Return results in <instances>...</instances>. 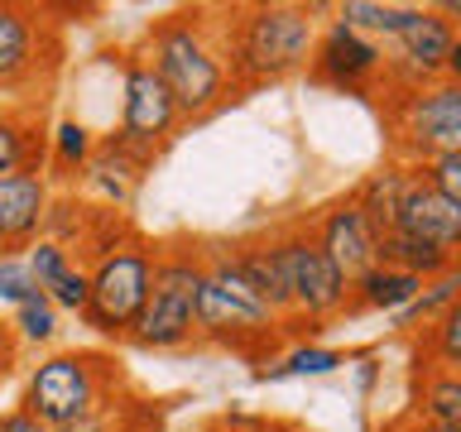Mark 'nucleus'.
Segmentation results:
<instances>
[{"mask_svg": "<svg viewBox=\"0 0 461 432\" xmlns=\"http://www.w3.org/2000/svg\"><path fill=\"white\" fill-rule=\"evenodd\" d=\"M14 337L20 341H34V346H49L58 337V308L43 293H34L29 302L14 308Z\"/></svg>", "mask_w": 461, "mask_h": 432, "instance_id": "27", "label": "nucleus"}, {"mask_svg": "<svg viewBox=\"0 0 461 432\" xmlns=\"http://www.w3.org/2000/svg\"><path fill=\"white\" fill-rule=\"evenodd\" d=\"M375 255H380V265L403 269V274H413V279H423V284H432V279H442V274L456 269V250H442V245L403 236V230H384L380 245H375Z\"/></svg>", "mask_w": 461, "mask_h": 432, "instance_id": "20", "label": "nucleus"}, {"mask_svg": "<svg viewBox=\"0 0 461 432\" xmlns=\"http://www.w3.org/2000/svg\"><path fill=\"white\" fill-rule=\"evenodd\" d=\"M230 92H255V86L284 82L298 68H308L317 24L312 5H236L221 20H212Z\"/></svg>", "mask_w": 461, "mask_h": 432, "instance_id": "1", "label": "nucleus"}, {"mask_svg": "<svg viewBox=\"0 0 461 432\" xmlns=\"http://www.w3.org/2000/svg\"><path fill=\"white\" fill-rule=\"evenodd\" d=\"M236 250V265L245 274V284L255 288V298L279 317H294V298H288V274H284V259H279V240H240L230 245Z\"/></svg>", "mask_w": 461, "mask_h": 432, "instance_id": "17", "label": "nucleus"}, {"mask_svg": "<svg viewBox=\"0 0 461 432\" xmlns=\"http://www.w3.org/2000/svg\"><path fill=\"white\" fill-rule=\"evenodd\" d=\"M193 432H240L230 418H212V423H202V428H193Z\"/></svg>", "mask_w": 461, "mask_h": 432, "instance_id": "35", "label": "nucleus"}, {"mask_svg": "<svg viewBox=\"0 0 461 432\" xmlns=\"http://www.w3.org/2000/svg\"><path fill=\"white\" fill-rule=\"evenodd\" d=\"M308 236L317 240V250H322L331 265H337V274H341L346 284H356L366 269L380 265V255H375L380 236H375L370 221L356 212V202H351V197L331 202V207L308 226Z\"/></svg>", "mask_w": 461, "mask_h": 432, "instance_id": "13", "label": "nucleus"}, {"mask_svg": "<svg viewBox=\"0 0 461 432\" xmlns=\"http://www.w3.org/2000/svg\"><path fill=\"white\" fill-rule=\"evenodd\" d=\"M0 432H49V428H43L34 413H24V409H10L5 418H0Z\"/></svg>", "mask_w": 461, "mask_h": 432, "instance_id": "32", "label": "nucleus"}, {"mask_svg": "<svg viewBox=\"0 0 461 432\" xmlns=\"http://www.w3.org/2000/svg\"><path fill=\"white\" fill-rule=\"evenodd\" d=\"M106 384H111V365L101 356L63 351V356H49L29 374L20 409L34 413L49 432H68V428H82L106 413V403H101L106 399Z\"/></svg>", "mask_w": 461, "mask_h": 432, "instance_id": "4", "label": "nucleus"}, {"mask_svg": "<svg viewBox=\"0 0 461 432\" xmlns=\"http://www.w3.org/2000/svg\"><path fill=\"white\" fill-rule=\"evenodd\" d=\"M193 327H197V337H207V341H216V346H230V351H240V356H255V341H269V346H274V337L284 331V322H279L269 308L230 298V293H221L212 279H197Z\"/></svg>", "mask_w": 461, "mask_h": 432, "instance_id": "12", "label": "nucleus"}, {"mask_svg": "<svg viewBox=\"0 0 461 432\" xmlns=\"http://www.w3.org/2000/svg\"><path fill=\"white\" fill-rule=\"evenodd\" d=\"M423 356L438 370H456L461 365V308H447L442 317H432L423 327Z\"/></svg>", "mask_w": 461, "mask_h": 432, "instance_id": "26", "label": "nucleus"}, {"mask_svg": "<svg viewBox=\"0 0 461 432\" xmlns=\"http://www.w3.org/2000/svg\"><path fill=\"white\" fill-rule=\"evenodd\" d=\"M399 432H461V428H438V423H423V418H409Z\"/></svg>", "mask_w": 461, "mask_h": 432, "instance_id": "34", "label": "nucleus"}, {"mask_svg": "<svg viewBox=\"0 0 461 432\" xmlns=\"http://www.w3.org/2000/svg\"><path fill=\"white\" fill-rule=\"evenodd\" d=\"M24 265H29V274H34L39 293L49 298L53 308L86 312V269L72 259V250H63L58 240H34Z\"/></svg>", "mask_w": 461, "mask_h": 432, "instance_id": "16", "label": "nucleus"}, {"mask_svg": "<svg viewBox=\"0 0 461 432\" xmlns=\"http://www.w3.org/2000/svg\"><path fill=\"white\" fill-rule=\"evenodd\" d=\"M178 130V106H173L168 86L154 77V68L144 58H130L125 68V101H121V130H115V144L125 154H135L140 164H149L158 144L173 140Z\"/></svg>", "mask_w": 461, "mask_h": 432, "instance_id": "9", "label": "nucleus"}, {"mask_svg": "<svg viewBox=\"0 0 461 432\" xmlns=\"http://www.w3.org/2000/svg\"><path fill=\"white\" fill-rule=\"evenodd\" d=\"M10 360H14V331L0 327V374L10 370Z\"/></svg>", "mask_w": 461, "mask_h": 432, "instance_id": "33", "label": "nucleus"}, {"mask_svg": "<svg viewBox=\"0 0 461 432\" xmlns=\"http://www.w3.org/2000/svg\"><path fill=\"white\" fill-rule=\"evenodd\" d=\"M418 14V5H380V0H346V5H337V24L356 29V34L366 39H394L403 24H409Z\"/></svg>", "mask_w": 461, "mask_h": 432, "instance_id": "24", "label": "nucleus"}, {"mask_svg": "<svg viewBox=\"0 0 461 432\" xmlns=\"http://www.w3.org/2000/svg\"><path fill=\"white\" fill-rule=\"evenodd\" d=\"M202 265L197 250H154V288L130 327V341L144 351H178L197 337L193 327V293H197Z\"/></svg>", "mask_w": 461, "mask_h": 432, "instance_id": "6", "label": "nucleus"}, {"mask_svg": "<svg viewBox=\"0 0 461 432\" xmlns=\"http://www.w3.org/2000/svg\"><path fill=\"white\" fill-rule=\"evenodd\" d=\"M413 418L438 428H461V374L456 370H423V389H418V409Z\"/></svg>", "mask_w": 461, "mask_h": 432, "instance_id": "23", "label": "nucleus"}, {"mask_svg": "<svg viewBox=\"0 0 461 432\" xmlns=\"http://www.w3.org/2000/svg\"><path fill=\"white\" fill-rule=\"evenodd\" d=\"M308 77L322 86H337V92H351V96H370L384 82V43L331 20L312 43Z\"/></svg>", "mask_w": 461, "mask_h": 432, "instance_id": "11", "label": "nucleus"}, {"mask_svg": "<svg viewBox=\"0 0 461 432\" xmlns=\"http://www.w3.org/2000/svg\"><path fill=\"white\" fill-rule=\"evenodd\" d=\"M456 5H418V14L389 39L384 53V86H428L447 82V68L461 49L456 39Z\"/></svg>", "mask_w": 461, "mask_h": 432, "instance_id": "7", "label": "nucleus"}, {"mask_svg": "<svg viewBox=\"0 0 461 432\" xmlns=\"http://www.w3.org/2000/svg\"><path fill=\"white\" fill-rule=\"evenodd\" d=\"M144 168L149 164H140L135 154H125L115 140H106V144H96L92 149V158H86V183L96 187L106 202H130V193L140 187V178H144Z\"/></svg>", "mask_w": 461, "mask_h": 432, "instance_id": "22", "label": "nucleus"}, {"mask_svg": "<svg viewBox=\"0 0 461 432\" xmlns=\"http://www.w3.org/2000/svg\"><path fill=\"white\" fill-rule=\"evenodd\" d=\"M279 240V259L288 274V298H294V317H308V322H327V317L346 312V298H351V284L337 274V265L317 250V240L308 230H284Z\"/></svg>", "mask_w": 461, "mask_h": 432, "instance_id": "10", "label": "nucleus"}, {"mask_svg": "<svg viewBox=\"0 0 461 432\" xmlns=\"http://www.w3.org/2000/svg\"><path fill=\"white\" fill-rule=\"evenodd\" d=\"M394 230L403 236H418L428 245H442V250H456L461 245V202L432 193L428 183H409V193L399 202V216H394Z\"/></svg>", "mask_w": 461, "mask_h": 432, "instance_id": "15", "label": "nucleus"}, {"mask_svg": "<svg viewBox=\"0 0 461 432\" xmlns=\"http://www.w3.org/2000/svg\"><path fill=\"white\" fill-rule=\"evenodd\" d=\"M144 63L154 68V77L168 86L178 121H197L212 115L230 96V77L221 63V43L207 20V10H183L158 20L144 34Z\"/></svg>", "mask_w": 461, "mask_h": 432, "instance_id": "2", "label": "nucleus"}, {"mask_svg": "<svg viewBox=\"0 0 461 432\" xmlns=\"http://www.w3.org/2000/svg\"><path fill=\"white\" fill-rule=\"evenodd\" d=\"M409 183H413V168L409 164H380L370 173L366 183L351 193V202H356V212L370 221V230L375 236H384V230H394V216H399V202H403V193H409Z\"/></svg>", "mask_w": 461, "mask_h": 432, "instance_id": "18", "label": "nucleus"}, {"mask_svg": "<svg viewBox=\"0 0 461 432\" xmlns=\"http://www.w3.org/2000/svg\"><path fill=\"white\" fill-rule=\"evenodd\" d=\"M447 308H456V269L442 274V279H432V284H423V293H418L409 308L394 312V327H399V331H409V327H418V322L428 327L432 317H442Z\"/></svg>", "mask_w": 461, "mask_h": 432, "instance_id": "25", "label": "nucleus"}, {"mask_svg": "<svg viewBox=\"0 0 461 432\" xmlns=\"http://www.w3.org/2000/svg\"><path fill=\"white\" fill-rule=\"evenodd\" d=\"M154 288V250L135 236H121L106 250H96L86 269V327L101 337H130L135 317Z\"/></svg>", "mask_w": 461, "mask_h": 432, "instance_id": "5", "label": "nucleus"}, {"mask_svg": "<svg viewBox=\"0 0 461 432\" xmlns=\"http://www.w3.org/2000/svg\"><path fill=\"white\" fill-rule=\"evenodd\" d=\"M418 293H423V279H413V274H403V269H389V265H375L351 284L346 312H399V308H409Z\"/></svg>", "mask_w": 461, "mask_h": 432, "instance_id": "19", "label": "nucleus"}, {"mask_svg": "<svg viewBox=\"0 0 461 432\" xmlns=\"http://www.w3.org/2000/svg\"><path fill=\"white\" fill-rule=\"evenodd\" d=\"M39 293V284H34V274H29V265L24 259H14V255H0V298L5 302H29Z\"/></svg>", "mask_w": 461, "mask_h": 432, "instance_id": "30", "label": "nucleus"}, {"mask_svg": "<svg viewBox=\"0 0 461 432\" xmlns=\"http://www.w3.org/2000/svg\"><path fill=\"white\" fill-rule=\"evenodd\" d=\"M259 432H298V428H284V423H255Z\"/></svg>", "mask_w": 461, "mask_h": 432, "instance_id": "36", "label": "nucleus"}, {"mask_svg": "<svg viewBox=\"0 0 461 432\" xmlns=\"http://www.w3.org/2000/svg\"><path fill=\"white\" fill-rule=\"evenodd\" d=\"M63 58V29L53 24L49 10L34 5H0V86L24 92L43 77H53Z\"/></svg>", "mask_w": 461, "mask_h": 432, "instance_id": "8", "label": "nucleus"}, {"mask_svg": "<svg viewBox=\"0 0 461 432\" xmlns=\"http://www.w3.org/2000/svg\"><path fill=\"white\" fill-rule=\"evenodd\" d=\"M337 365H346L341 351H327V346H298V351L279 365V374H327Z\"/></svg>", "mask_w": 461, "mask_h": 432, "instance_id": "31", "label": "nucleus"}, {"mask_svg": "<svg viewBox=\"0 0 461 432\" xmlns=\"http://www.w3.org/2000/svg\"><path fill=\"white\" fill-rule=\"evenodd\" d=\"M43 164V121L39 111H0V178Z\"/></svg>", "mask_w": 461, "mask_h": 432, "instance_id": "21", "label": "nucleus"}, {"mask_svg": "<svg viewBox=\"0 0 461 432\" xmlns=\"http://www.w3.org/2000/svg\"><path fill=\"white\" fill-rule=\"evenodd\" d=\"M389 144L394 164H428L438 154H461V86L428 82V86H389Z\"/></svg>", "mask_w": 461, "mask_h": 432, "instance_id": "3", "label": "nucleus"}, {"mask_svg": "<svg viewBox=\"0 0 461 432\" xmlns=\"http://www.w3.org/2000/svg\"><path fill=\"white\" fill-rule=\"evenodd\" d=\"M96 149V140H92V130L77 125V121H63L53 130V168H63V173H77L86 168V158H92Z\"/></svg>", "mask_w": 461, "mask_h": 432, "instance_id": "28", "label": "nucleus"}, {"mask_svg": "<svg viewBox=\"0 0 461 432\" xmlns=\"http://www.w3.org/2000/svg\"><path fill=\"white\" fill-rule=\"evenodd\" d=\"M413 178L428 183L432 193L461 202V154H438V158H428V164H413Z\"/></svg>", "mask_w": 461, "mask_h": 432, "instance_id": "29", "label": "nucleus"}, {"mask_svg": "<svg viewBox=\"0 0 461 432\" xmlns=\"http://www.w3.org/2000/svg\"><path fill=\"white\" fill-rule=\"evenodd\" d=\"M49 178L39 168L10 173L0 178V255L24 250V245L39 240L43 216H49Z\"/></svg>", "mask_w": 461, "mask_h": 432, "instance_id": "14", "label": "nucleus"}]
</instances>
